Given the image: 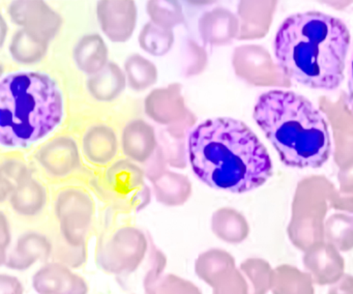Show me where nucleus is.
Instances as JSON below:
<instances>
[{"label": "nucleus", "mask_w": 353, "mask_h": 294, "mask_svg": "<svg viewBox=\"0 0 353 294\" xmlns=\"http://www.w3.org/2000/svg\"><path fill=\"white\" fill-rule=\"evenodd\" d=\"M146 115L157 124L168 126L170 136L181 139L195 124L196 117L185 106L179 83L152 90L144 101Z\"/></svg>", "instance_id": "39448f33"}, {"label": "nucleus", "mask_w": 353, "mask_h": 294, "mask_svg": "<svg viewBox=\"0 0 353 294\" xmlns=\"http://www.w3.org/2000/svg\"><path fill=\"white\" fill-rule=\"evenodd\" d=\"M121 147L123 153L131 159L145 161L157 147L154 128L145 120H132L123 130Z\"/></svg>", "instance_id": "6e6552de"}, {"label": "nucleus", "mask_w": 353, "mask_h": 294, "mask_svg": "<svg viewBox=\"0 0 353 294\" xmlns=\"http://www.w3.org/2000/svg\"><path fill=\"white\" fill-rule=\"evenodd\" d=\"M74 61L81 72L92 76L103 70L108 62V48L98 33L85 35L76 43Z\"/></svg>", "instance_id": "1a4fd4ad"}, {"label": "nucleus", "mask_w": 353, "mask_h": 294, "mask_svg": "<svg viewBox=\"0 0 353 294\" xmlns=\"http://www.w3.org/2000/svg\"><path fill=\"white\" fill-rule=\"evenodd\" d=\"M349 48L347 25L318 12H299L285 19L274 41L276 64L286 77L322 90L340 86Z\"/></svg>", "instance_id": "f03ea898"}, {"label": "nucleus", "mask_w": 353, "mask_h": 294, "mask_svg": "<svg viewBox=\"0 0 353 294\" xmlns=\"http://www.w3.org/2000/svg\"><path fill=\"white\" fill-rule=\"evenodd\" d=\"M146 12L152 22L167 30H172L185 22L183 8L179 1H148Z\"/></svg>", "instance_id": "2eb2a0df"}, {"label": "nucleus", "mask_w": 353, "mask_h": 294, "mask_svg": "<svg viewBox=\"0 0 353 294\" xmlns=\"http://www.w3.org/2000/svg\"><path fill=\"white\" fill-rule=\"evenodd\" d=\"M127 78L119 64L109 62L98 74L90 76L88 88L90 95L103 103L114 101L125 88Z\"/></svg>", "instance_id": "9d476101"}, {"label": "nucleus", "mask_w": 353, "mask_h": 294, "mask_svg": "<svg viewBox=\"0 0 353 294\" xmlns=\"http://www.w3.org/2000/svg\"><path fill=\"white\" fill-rule=\"evenodd\" d=\"M188 64L185 75L189 77L200 74L205 66V53L200 46L190 39L187 43Z\"/></svg>", "instance_id": "dca6fc26"}, {"label": "nucleus", "mask_w": 353, "mask_h": 294, "mask_svg": "<svg viewBox=\"0 0 353 294\" xmlns=\"http://www.w3.org/2000/svg\"><path fill=\"white\" fill-rule=\"evenodd\" d=\"M9 14L15 24L47 43L61 26V16L44 1H14Z\"/></svg>", "instance_id": "423d86ee"}, {"label": "nucleus", "mask_w": 353, "mask_h": 294, "mask_svg": "<svg viewBox=\"0 0 353 294\" xmlns=\"http://www.w3.org/2000/svg\"><path fill=\"white\" fill-rule=\"evenodd\" d=\"M63 117V92L49 75L12 72L0 81V143L3 146H30L52 133Z\"/></svg>", "instance_id": "20e7f679"}, {"label": "nucleus", "mask_w": 353, "mask_h": 294, "mask_svg": "<svg viewBox=\"0 0 353 294\" xmlns=\"http://www.w3.org/2000/svg\"><path fill=\"white\" fill-rule=\"evenodd\" d=\"M47 50V41L38 39L23 28L16 31L10 43L12 57L19 63H37L44 58Z\"/></svg>", "instance_id": "f8f14e48"}, {"label": "nucleus", "mask_w": 353, "mask_h": 294, "mask_svg": "<svg viewBox=\"0 0 353 294\" xmlns=\"http://www.w3.org/2000/svg\"><path fill=\"white\" fill-rule=\"evenodd\" d=\"M253 116L288 167L316 169L330 159L332 139L327 121L303 95L284 90L262 93Z\"/></svg>", "instance_id": "7ed1b4c3"}, {"label": "nucleus", "mask_w": 353, "mask_h": 294, "mask_svg": "<svg viewBox=\"0 0 353 294\" xmlns=\"http://www.w3.org/2000/svg\"><path fill=\"white\" fill-rule=\"evenodd\" d=\"M97 14L103 32L113 43L131 39L137 24V6L134 1H99Z\"/></svg>", "instance_id": "0eeeda50"}, {"label": "nucleus", "mask_w": 353, "mask_h": 294, "mask_svg": "<svg viewBox=\"0 0 353 294\" xmlns=\"http://www.w3.org/2000/svg\"><path fill=\"white\" fill-rule=\"evenodd\" d=\"M125 74L130 88L135 91L146 90L156 84L159 78L156 64L140 54H133L127 58Z\"/></svg>", "instance_id": "ddd939ff"}, {"label": "nucleus", "mask_w": 353, "mask_h": 294, "mask_svg": "<svg viewBox=\"0 0 353 294\" xmlns=\"http://www.w3.org/2000/svg\"><path fill=\"white\" fill-rule=\"evenodd\" d=\"M347 101H348L351 109H353V55L351 57L350 64H349L348 99H347Z\"/></svg>", "instance_id": "f3484780"}, {"label": "nucleus", "mask_w": 353, "mask_h": 294, "mask_svg": "<svg viewBox=\"0 0 353 294\" xmlns=\"http://www.w3.org/2000/svg\"><path fill=\"white\" fill-rule=\"evenodd\" d=\"M84 153L94 161H110L119 148L114 130L106 124H97L88 128L82 140Z\"/></svg>", "instance_id": "9b49d317"}, {"label": "nucleus", "mask_w": 353, "mask_h": 294, "mask_svg": "<svg viewBox=\"0 0 353 294\" xmlns=\"http://www.w3.org/2000/svg\"><path fill=\"white\" fill-rule=\"evenodd\" d=\"M188 157L195 175L210 188L250 192L272 174L264 145L243 122L214 118L196 126L188 139Z\"/></svg>", "instance_id": "f257e3e1"}, {"label": "nucleus", "mask_w": 353, "mask_h": 294, "mask_svg": "<svg viewBox=\"0 0 353 294\" xmlns=\"http://www.w3.org/2000/svg\"><path fill=\"white\" fill-rule=\"evenodd\" d=\"M140 47L152 56H163L170 51L174 43L172 30H167L152 22L146 23L138 37Z\"/></svg>", "instance_id": "4468645a"}]
</instances>
